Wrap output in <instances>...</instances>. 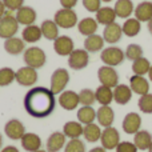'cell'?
I'll use <instances>...</instances> for the list:
<instances>
[{
  "label": "cell",
  "mask_w": 152,
  "mask_h": 152,
  "mask_svg": "<svg viewBox=\"0 0 152 152\" xmlns=\"http://www.w3.org/2000/svg\"><path fill=\"white\" fill-rule=\"evenodd\" d=\"M135 19L142 21H150L152 19V1H142L135 7Z\"/></svg>",
  "instance_id": "d4e9b609"
},
{
  "label": "cell",
  "mask_w": 152,
  "mask_h": 152,
  "mask_svg": "<svg viewBox=\"0 0 152 152\" xmlns=\"http://www.w3.org/2000/svg\"><path fill=\"white\" fill-rule=\"evenodd\" d=\"M102 1H104V3H110V1H112V0H102Z\"/></svg>",
  "instance_id": "11a10c76"
},
{
  "label": "cell",
  "mask_w": 152,
  "mask_h": 152,
  "mask_svg": "<svg viewBox=\"0 0 152 152\" xmlns=\"http://www.w3.org/2000/svg\"><path fill=\"white\" fill-rule=\"evenodd\" d=\"M148 77H150V80L152 81V66H151V68H150V71H148Z\"/></svg>",
  "instance_id": "f907efd6"
},
{
  "label": "cell",
  "mask_w": 152,
  "mask_h": 152,
  "mask_svg": "<svg viewBox=\"0 0 152 152\" xmlns=\"http://www.w3.org/2000/svg\"><path fill=\"white\" fill-rule=\"evenodd\" d=\"M150 68H151V63L148 59L144 58V56H143V58H139L135 61H132V72H134V75L144 76L145 74H148Z\"/></svg>",
  "instance_id": "d590c367"
},
{
  "label": "cell",
  "mask_w": 152,
  "mask_h": 152,
  "mask_svg": "<svg viewBox=\"0 0 152 152\" xmlns=\"http://www.w3.org/2000/svg\"><path fill=\"white\" fill-rule=\"evenodd\" d=\"M37 72L35 68L32 67H21L16 71V75H15V80L18 81L20 86H24V87H31L34 84H36L37 81Z\"/></svg>",
  "instance_id": "ba28073f"
},
{
  "label": "cell",
  "mask_w": 152,
  "mask_h": 152,
  "mask_svg": "<svg viewBox=\"0 0 152 152\" xmlns=\"http://www.w3.org/2000/svg\"><path fill=\"white\" fill-rule=\"evenodd\" d=\"M5 12H7V8H5L4 3H3V0H0V19L3 18V16L5 15Z\"/></svg>",
  "instance_id": "7dc6e473"
},
{
  "label": "cell",
  "mask_w": 152,
  "mask_h": 152,
  "mask_svg": "<svg viewBox=\"0 0 152 152\" xmlns=\"http://www.w3.org/2000/svg\"><path fill=\"white\" fill-rule=\"evenodd\" d=\"M1 145H3V136H1V134H0V148H1Z\"/></svg>",
  "instance_id": "816d5d0a"
},
{
  "label": "cell",
  "mask_w": 152,
  "mask_h": 152,
  "mask_svg": "<svg viewBox=\"0 0 152 152\" xmlns=\"http://www.w3.org/2000/svg\"><path fill=\"white\" fill-rule=\"evenodd\" d=\"M96 119L100 126L104 127V128L112 127V123L115 120V112H113V110L110 105H102L96 111Z\"/></svg>",
  "instance_id": "ffe728a7"
},
{
  "label": "cell",
  "mask_w": 152,
  "mask_h": 152,
  "mask_svg": "<svg viewBox=\"0 0 152 152\" xmlns=\"http://www.w3.org/2000/svg\"><path fill=\"white\" fill-rule=\"evenodd\" d=\"M42 29L40 27L31 24V26H27L26 28L21 31V39L26 43H36L42 39Z\"/></svg>",
  "instance_id": "f1b7e54d"
},
{
  "label": "cell",
  "mask_w": 152,
  "mask_h": 152,
  "mask_svg": "<svg viewBox=\"0 0 152 152\" xmlns=\"http://www.w3.org/2000/svg\"><path fill=\"white\" fill-rule=\"evenodd\" d=\"M96 119V111L92 108V105H83L81 108H79L77 111V120L79 123L84 124H91Z\"/></svg>",
  "instance_id": "d6a6232c"
},
{
  "label": "cell",
  "mask_w": 152,
  "mask_h": 152,
  "mask_svg": "<svg viewBox=\"0 0 152 152\" xmlns=\"http://www.w3.org/2000/svg\"><path fill=\"white\" fill-rule=\"evenodd\" d=\"M16 72L10 67L0 68V87H7L15 80Z\"/></svg>",
  "instance_id": "8d00e7d4"
},
{
  "label": "cell",
  "mask_w": 152,
  "mask_h": 152,
  "mask_svg": "<svg viewBox=\"0 0 152 152\" xmlns=\"http://www.w3.org/2000/svg\"><path fill=\"white\" fill-rule=\"evenodd\" d=\"M102 0H83V5L88 12H97L100 10Z\"/></svg>",
  "instance_id": "7bdbcfd3"
},
{
  "label": "cell",
  "mask_w": 152,
  "mask_h": 152,
  "mask_svg": "<svg viewBox=\"0 0 152 152\" xmlns=\"http://www.w3.org/2000/svg\"><path fill=\"white\" fill-rule=\"evenodd\" d=\"M115 13L118 18L120 19H129V16L132 15V12L135 11L134 3L132 0H118L115 3Z\"/></svg>",
  "instance_id": "cb8c5ba5"
},
{
  "label": "cell",
  "mask_w": 152,
  "mask_h": 152,
  "mask_svg": "<svg viewBox=\"0 0 152 152\" xmlns=\"http://www.w3.org/2000/svg\"><path fill=\"white\" fill-rule=\"evenodd\" d=\"M97 79H99L100 84L110 88H115L119 84V75L115 71L113 67L110 66H103L97 69Z\"/></svg>",
  "instance_id": "52a82bcc"
},
{
  "label": "cell",
  "mask_w": 152,
  "mask_h": 152,
  "mask_svg": "<svg viewBox=\"0 0 152 152\" xmlns=\"http://www.w3.org/2000/svg\"><path fill=\"white\" fill-rule=\"evenodd\" d=\"M124 55L128 60L135 61L139 58H143V48L139 44H129L127 47V50L124 51Z\"/></svg>",
  "instance_id": "74e56055"
},
{
  "label": "cell",
  "mask_w": 152,
  "mask_h": 152,
  "mask_svg": "<svg viewBox=\"0 0 152 152\" xmlns=\"http://www.w3.org/2000/svg\"><path fill=\"white\" fill-rule=\"evenodd\" d=\"M142 126V118L136 112H129L124 116L123 120V131L128 135H135L137 131H140Z\"/></svg>",
  "instance_id": "5bb4252c"
},
{
  "label": "cell",
  "mask_w": 152,
  "mask_h": 152,
  "mask_svg": "<svg viewBox=\"0 0 152 152\" xmlns=\"http://www.w3.org/2000/svg\"><path fill=\"white\" fill-rule=\"evenodd\" d=\"M79 100H80L81 105H92L96 102V96L95 92L89 88H84L79 92Z\"/></svg>",
  "instance_id": "f35d334b"
},
{
  "label": "cell",
  "mask_w": 152,
  "mask_h": 152,
  "mask_svg": "<svg viewBox=\"0 0 152 152\" xmlns=\"http://www.w3.org/2000/svg\"><path fill=\"white\" fill-rule=\"evenodd\" d=\"M53 21L58 24L59 28L69 29V28H74L75 26H77V15H76L74 10L61 8V10L56 11Z\"/></svg>",
  "instance_id": "5b68a950"
},
{
  "label": "cell",
  "mask_w": 152,
  "mask_h": 152,
  "mask_svg": "<svg viewBox=\"0 0 152 152\" xmlns=\"http://www.w3.org/2000/svg\"><path fill=\"white\" fill-rule=\"evenodd\" d=\"M104 39H103V36H100V35L97 34H94L91 35V36H87L86 40H84V50L87 51V52H99V51H103V47H104Z\"/></svg>",
  "instance_id": "603a6c76"
},
{
  "label": "cell",
  "mask_w": 152,
  "mask_h": 152,
  "mask_svg": "<svg viewBox=\"0 0 152 152\" xmlns=\"http://www.w3.org/2000/svg\"><path fill=\"white\" fill-rule=\"evenodd\" d=\"M83 124L79 121H67L63 127V134L69 139H79L80 136H83Z\"/></svg>",
  "instance_id": "4dcf8cb0"
},
{
  "label": "cell",
  "mask_w": 152,
  "mask_h": 152,
  "mask_svg": "<svg viewBox=\"0 0 152 152\" xmlns=\"http://www.w3.org/2000/svg\"><path fill=\"white\" fill-rule=\"evenodd\" d=\"M3 3L8 11H18L19 8L23 7L24 0H3Z\"/></svg>",
  "instance_id": "ee69618b"
},
{
  "label": "cell",
  "mask_w": 152,
  "mask_h": 152,
  "mask_svg": "<svg viewBox=\"0 0 152 152\" xmlns=\"http://www.w3.org/2000/svg\"><path fill=\"white\" fill-rule=\"evenodd\" d=\"M60 4L66 10H72L77 4V0H60Z\"/></svg>",
  "instance_id": "f6af8a7d"
},
{
  "label": "cell",
  "mask_w": 152,
  "mask_h": 152,
  "mask_svg": "<svg viewBox=\"0 0 152 152\" xmlns=\"http://www.w3.org/2000/svg\"><path fill=\"white\" fill-rule=\"evenodd\" d=\"M148 152H152V143H151V145H150V148H148Z\"/></svg>",
  "instance_id": "f5cc1de1"
},
{
  "label": "cell",
  "mask_w": 152,
  "mask_h": 152,
  "mask_svg": "<svg viewBox=\"0 0 152 152\" xmlns=\"http://www.w3.org/2000/svg\"><path fill=\"white\" fill-rule=\"evenodd\" d=\"M69 81V74L66 68H58L51 76V91L55 95L61 94Z\"/></svg>",
  "instance_id": "8992f818"
},
{
  "label": "cell",
  "mask_w": 152,
  "mask_h": 152,
  "mask_svg": "<svg viewBox=\"0 0 152 152\" xmlns=\"http://www.w3.org/2000/svg\"><path fill=\"white\" fill-rule=\"evenodd\" d=\"M97 21L94 18H84L77 23V29L81 35L84 36H91V35L96 34L97 31Z\"/></svg>",
  "instance_id": "83f0119b"
},
{
  "label": "cell",
  "mask_w": 152,
  "mask_h": 152,
  "mask_svg": "<svg viewBox=\"0 0 152 152\" xmlns=\"http://www.w3.org/2000/svg\"><path fill=\"white\" fill-rule=\"evenodd\" d=\"M66 135L63 132H53L48 136L47 143H45V147H47L48 152H59L63 147H66Z\"/></svg>",
  "instance_id": "ac0fdd59"
},
{
  "label": "cell",
  "mask_w": 152,
  "mask_h": 152,
  "mask_svg": "<svg viewBox=\"0 0 152 152\" xmlns=\"http://www.w3.org/2000/svg\"><path fill=\"white\" fill-rule=\"evenodd\" d=\"M88 152H105V150L103 147H95V148H92V150H89Z\"/></svg>",
  "instance_id": "c3c4849f"
},
{
  "label": "cell",
  "mask_w": 152,
  "mask_h": 152,
  "mask_svg": "<svg viewBox=\"0 0 152 152\" xmlns=\"http://www.w3.org/2000/svg\"><path fill=\"white\" fill-rule=\"evenodd\" d=\"M137 105H139V110L143 113H152V95L147 94L140 96Z\"/></svg>",
  "instance_id": "ab89813d"
},
{
  "label": "cell",
  "mask_w": 152,
  "mask_h": 152,
  "mask_svg": "<svg viewBox=\"0 0 152 152\" xmlns=\"http://www.w3.org/2000/svg\"><path fill=\"white\" fill-rule=\"evenodd\" d=\"M95 96L100 105H110L113 100V89L105 86H99L95 91Z\"/></svg>",
  "instance_id": "f546056e"
},
{
  "label": "cell",
  "mask_w": 152,
  "mask_h": 152,
  "mask_svg": "<svg viewBox=\"0 0 152 152\" xmlns=\"http://www.w3.org/2000/svg\"><path fill=\"white\" fill-rule=\"evenodd\" d=\"M36 152H48L47 150H39V151H36Z\"/></svg>",
  "instance_id": "db71d44e"
},
{
  "label": "cell",
  "mask_w": 152,
  "mask_h": 152,
  "mask_svg": "<svg viewBox=\"0 0 152 152\" xmlns=\"http://www.w3.org/2000/svg\"><path fill=\"white\" fill-rule=\"evenodd\" d=\"M147 28H148V31H150V35L152 36V19L147 23Z\"/></svg>",
  "instance_id": "681fc988"
},
{
  "label": "cell",
  "mask_w": 152,
  "mask_h": 152,
  "mask_svg": "<svg viewBox=\"0 0 152 152\" xmlns=\"http://www.w3.org/2000/svg\"><path fill=\"white\" fill-rule=\"evenodd\" d=\"M4 134L11 140H21V137L26 134V127L18 119H11L4 126Z\"/></svg>",
  "instance_id": "8fae6325"
},
{
  "label": "cell",
  "mask_w": 152,
  "mask_h": 152,
  "mask_svg": "<svg viewBox=\"0 0 152 152\" xmlns=\"http://www.w3.org/2000/svg\"><path fill=\"white\" fill-rule=\"evenodd\" d=\"M129 87H131L132 92L140 95V96L150 94V84H148V80L144 76H139V75L131 76L129 77Z\"/></svg>",
  "instance_id": "d6986e66"
},
{
  "label": "cell",
  "mask_w": 152,
  "mask_h": 152,
  "mask_svg": "<svg viewBox=\"0 0 152 152\" xmlns=\"http://www.w3.org/2000/svg\"><path fill=\"white\" fill-rule=\"evenodd\" d=\"M53 50L59 56H69L74 48V40L67 35L59 36L56 40H53Z\"/></svg>",
  "instance_id": "4fadbf2b"
},
{
  "label": "cell",
  "mask_w": 152,
  "mask_h": 152,
  "mask_svg": "<svg viewBox=\"0 0 152 152\" xmlns=\"http://www.w3.org/2000/svg\"><path fill=\"white\" fill-rule=\"evenodd\" d=\"M19 31V23L16 18L12 15V11L5 12V15L0 19V37L1 39H10L16 35Z\"/></svg>",
  "instance_id": "3957f363"
},
{
  "label": "cell",
  "mask_w": 152,
  "mask_h": 152,
  "mask_svg": "<svg viewBox=\"0 0 152 152\" xmlns=\"http://www.w3.org/2000/svg\"><path fill=\"white\" fill-rule=\"evenodd\" d=\"M0 152H19V150L15 145H7V147H4Z\"/></svg>",
  "instance_id": "bcb514c9"
},
{
  "label": "cell",
  "mask_w": 152,
  "mask_h": 152,
  "mask_svg": "<svg viewBox=\"0 0 152 152\" xmlns=\"http://www.w3.org/2000/svg\"><path fill=\"white\" fill-rule=\"evenodd\" d=\"M23 104L32 118L44 119L55 111V94L45 87H34L26 94Z\"/></svg>",
  "instance_id": "6da1fadb"
},
{
  "label": "cell",
  "mask_w": 152,
  "mask_h": 152,
  "mask_svg": "<svg viewBox=\"0 0 152 152\" xmlns=\"http://www.w3.org/2000/svg\"><path fill=\"white\" fill-rule=\"evenodd\" d=\"M121 35H123V29L121 26L115 23L108 24L104 27V31H103V39L105 43H110V44H116L118 42H120Z\"/></svg>",
  "instance_id": "2e32d148"
},
{
  "label": "cell",
  "mask_w": 152,
  "mask_h": 152,
  "mask_svg": "<svg viewBox=\"0 0 152 152\" xmlns=\"http://www.w3.org/2000/svg\"><path fill=\"white\" fill-rule=\"evenodd\" d=\"M83 136L88 143H96L97 140H100V137H102V129L95 123L87 124V126H84Z\"/></svg>",
  "instance_id": "836d02e7"
},
{
  "label": "cell",
  "mask_w": 152,
  "mask_h": 152,
  "mask_svg": "<svg viewBox=\"0 0 152 152\" xmlns=\"http://www.w3.org/2000/svg\"><path fill=\"white\" fill-rule=\"evenodd\" d=\"M102 147L104 150H115L118 147V144L120 143V135L119 131L115 127H107L104 128V131H102Z\"/></svg>",
  "instance_id": "30bf717a"
},
{
  "label": "cell",
  "mask_w": 152,
  "mask_h": 152,
  "mask_svg": "<svg viewBox=\"0 0 152 152\" xmlns=\"http://www.w3.org/2000/svg\"><path fill=\"white\" fill-rule=\"evenodd\" d=\"M40 29H42V35L47 40H52L53 42V40H56L59 36H60V35H59L58 24H56L53 20H50V19L43 21L42 26H40Z\"/></svg>",
  "instance_id": "484cf974"
},
{
  "label": "cell",
  "mask_w": 152,
  "mask_h": 152,
  "mask_svg": "<svg viewBox=\"0 0 152 152\" xmlns=\"http://www.w3.org/2000/svg\"><path fill=\"white\" fill-rule=\"evenodd\" d=\"M89 63V53L86 50H74L68 56V66L75 71L86 68Z\"/></svg>",
  "instance_id": "9c48e42d"
},
{
  "label": "cell",
  "mask_w": 152,
  "mask_h": 152,
  "mask_svg": "<svg viewBox=\"0 0 152 152\" xmlns=\"http://www.w3.org/2000/svg\"><path fill=\"white\" fill-rule=\"evenodd\" d=\"M16 20H18L19 24H23V26H31L36 21L37 18V13L36 11L34 10L32 7H28V5H23L21 8H19L16 11V15H15Z\"/></svg>",
  "instance_id": "9a60e30c"
},
{
  "label": "cell",
  "mask_w": 152,
  "mask_h": 152,
  "mask_svg": "<svg viewBox=\"0 0 152 152\" xmlns=\"http://www.w3.org/2000/svg\"><path fill=\"white\" fill-rule=\"evenodd\" d=\"M20 142L21 147L27 152H36L42 150V139L39 135L34 134V132H26Z\"/></svg>",
  "instance_id": "e0dca14e"
},
{
  "label": "cell",
  "mask_w": 152,
  "mask_h": 152,
  "mask_svg": "<svg viewBox=\"0 0 152 152\" xmlns=\"http://www.w3.org/2000/svg\"><path fill=\"white\" fill-rule=\"evenodd\" d=\"M23 59H24V63L28 67H32V68L37 69V68H42L45 64V61H47V55H45V52L42 48L29 47L23 52Z\"/></svg>",
  "instance_id": "7a4b0ae2"
},
{
  "label": "cell",
  "mask_w": 152,
  "mask_h": 152,
  "mask_svg": "<svg viewBox=\"0 0 152 152\" xmlns=\"http://www.w3.org/2000/svg\"><path fill=\"white\" fill-rule=\"evenodd\" d=\"M131 97H132V89L127 84H118L113 88V100L118 104L121 105L127 104L131 100Z\"/></svg>",
  "instance_id": "7402d4cb"
},
{
  "label": "cell",
  "mask_w": 152,
  "mask_h": 152,
  "mask_svg": "<svg viewBox=\"0 0 152 152\" xmlns=\"http://www.w3.org/2000/svg\"><path fill=\"white\" fill-rule=\"evenodd\" d=\"M100 59L104 63V66H110V67H116L119 64H121L126 59L124 51L119 47H108L104 48L100 53Z\"/></svg>",
  "instance_id": "277c9868"
},
{
  "label": "cell",
  "mask_w": 152,
  "mask_h": 152,
  "mask_svg": "<svg viewBox=\"0 0 152 152\" xmlns=\"http://www.w3.org/2000/svg\"><path fill=\"white\" fill-rule=\"evenodd\" d=\"M116 152H137V147L131 142H120L115 148Z\"/></svg>",
  "instance_id": "b9f144b4"
},
{
  "label": "cell",
  "mask_w": 152,
  "mask_h": 152,
  "mask_svg": "<svg viewBox=\"0 0 152 152\" xmlns=\"http://www.w3.org/2000/svg\"><path fill=\"white\" fill-rule=\"evenodd\" d=\"M140 28H142V26H140V21L137 20V19H127L126 21H124L123 27H121V29H123V34L126 35V36L128 37H135L139 35L140 32Z\"/></svg>",
  "instance_id": "e575fe53"
},
{
  "label": "cell",
  "mask_w": 152,
  "mask_h": 152,
  "mask_svg": "<svg viewBox=\"0 0 152 152\" xmlns=\"http://www.w3.org/2000/svg\"><path fill=\"white\" fill-rule=\"evenodd\" d=\"M59 104L63 110L66 111H74L77 108V105L80 104L79 100V94H76L75 91H63L59 95Z\"/></svg>",
  "instance_id": "7c38bea8"
},
{
  "label": "cell",
  "mask_w": 152,
  "mask_h": 152,
  "mask_svg": "<svg viewBox=\"0 0 152 152\" xmlns=\"http://www.w3.org/2000/svg\"><path fill=\"white\" fill-rule=\"evenodd\" d=\"M4 50L5 52H8L10 55H20L23 51H26V42L20 37H10V39H5L4 42Z\"/></svg>",
  "instance_id": "44dd1931"
},
{
  "label": "cell",
  "mask_w": 152,
  "mask_h": 152,
  "mask_svg": "<svg viewBox=\"0 0 152 152\" xmlns=\"http://www.w3.org/2000/svg\"><path fill=\"white\" fill-rule=\"evenodd\" d=\"M116 13L115 10L111 7H102L99 11L96 12V21L99 24H103V26H108V24L115 23L116 20Z\"/></svg>",
  "instance_id": "4316f807"
},
{
  "label": "cell",
  "mask_w": 152,
  "mask_h": 152,
  "mask_svg": "<svg viewBox=\"0 0 152 152\" xmlns=\"http://www.w3.org/2000/svg\"><path fill=\"white\" fill-rule=\"evenodd\" d=\"M64 152H86V144L80 139H69L64 147Z\"/></svg>",
  "instance_id": "60d3db41"
},
{
  "label": "cell",
  "mask_w": 152,
  "mask_h": 152,
  "mask_svg": "<svg viewBox=\"0 0 152 152\" xmlns=\"http://www.w3.org/2000/svg\"><path fill=\"white\" fill-rule=\"evenodd\" d=\"M151 143H152V135L148 131L140 129V131H137L136 134H135L134 144L137 147V150H142V151L148 150Z\"/></svg>",
  "instance_id": "1f68e13d"
}]
</instances>
